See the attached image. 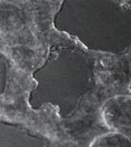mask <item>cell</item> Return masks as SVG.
<instances>
[{"instance_id":"obj_1","label":"cell","mask_w":131,"mask_h":147,"mask_svg":"<svg viewBox=\"0 0 131 147\" xmlns=\"http://www.w3.org/2000/svg\"><path fill=\"white\" fill-rule=\"evenodd\" d=\"M130 97L118 96L109 99L102 107L101 116L108 129L124 135L130 131Z\"/></svg>"}]
</instances>
